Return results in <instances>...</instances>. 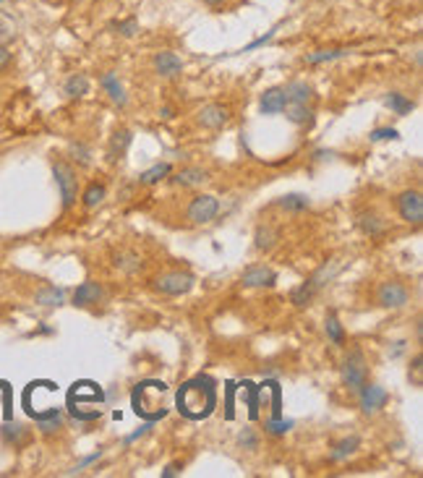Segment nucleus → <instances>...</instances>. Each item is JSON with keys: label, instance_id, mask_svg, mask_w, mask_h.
<instances>
[{"label": "nucleus", "instance_id": "obj_1", "mask_svg": "<svg viewBox=\"0 0 423 478\" xmlns=\"http://www.w3.org/2000/svg\"><path fill=\"white\" fill-rule=\"evenodd\" d=\"M215 403L217 389L209 377H194L178 392V410L191 421L209 419V413L215 410Z\"/></svg>", "mask_w": 423, "mask_h": 478}, {"label": "nucleus", "instance_id": "obj_2", "mask_svg": "<svg viewBox=\"0 0 423 478\" xmlns=\"http://www.w3.org/2000/svg\"><path fill=\"white\" fill-rule=\"evenodd\" d=\"M194 285H196V277L186 269H168V272H159L157 277L152 280V290L162 293V296H170V298L186 296V293H191Z\"/></svg>", "mask_w": 423, "mask_h": 478}, {"label": "nucleus", "instance_id": "obj_3", "mask_svg": "<svg viewBox=\"0 0 423 478\" xmlns=\"http://www.w3.org/2000/svg\"><path fill=\"white\" fill-rule=\"evenodd\" d=\"M366 379H368V363H366V356L361 348H350L347 350V356L343 358V382L347 389H358L366 384Z\"/></svg>", "mask_w": 423, "mask_h": 478}, {"label": "nucleus", "instance_id": "obj_4", "mask_svg": "<svg viewBox=\"0 0 423 478\" xmlns=\"http://www.w3.org/2000/svg\"><path fill=\"white\" fill-rule=\"evenodd\" d=\"M52 175L60 189V199H63V210H71L73 201L79 196V178H76V170L71 168L66 159H55L52 162Z\"/></svg>", "mask_w": 423, "mask_h": 478}, {"label": "nucleus", "instance_id": "obj_5", "mask_svg": "<svg viewBox=\"0 0 423 478\" xmlns=\"http://www.w3.org/2000/svg\"><path fill=\"white\" fill-rule=\"evenodd\" d=\"M410 300V288L400 280H384L376 288V303L382 309H403Z\"/></svg>", "mask_w": 423, "mask_h": 478}, {"label": "nucleus", "instance_id": "obj_6", "mask_svg": "<svg viewBox=\"0 0 423 478\" xmlns=\"http://www.w3.org/2000/svg\"><path fill=\"white\" fill-rule=\"evenodd\" d=\"M217 212H220V201H217V196H212V194H199V196H194L191 204H188L186 217H188V222H194V225H209V222L217 217Z\"/></svg>", "mask_w": 423, "mask_h": 478}, {"label": "nucleus", "instance_id": "obj_7", "mask_svg": "<svg viewBox=\"0 0 423 478\" xmlns=\"http://www.w3.org/2000/svg\"><path fill=\"white\" fill-rule=\"evenodd\" d=\"M397 212L408 225H421L423 222V196L418 189H408L397 196Z\"/></svg>", "mask_w": 423, "mask_h": 478}, {"label": "nucleus", "instance_id": "obj_8", "mask_svg": "<svg viewBox=\"0 0 423 478\" xmlns=\"http://www.w3.org/2000/svg\"><path fill=\"white\" fill-rule=\"evenodd\" d=\"M196 123L207 131H220L230 123V108L222 102H209L196 113Z\"/></svg>", "mask_w": 423, "mask_h": 478}, {"label": "nucleus", "instance_id": "obj_9", "mask_svg": "<svg viewBox=\"0 0 423 478\" xmlns=\"http://www.w3.org/2000/svg\"><path fill=\"white\" fill-rule=\"evenodd\" d=\"M358 403H361V410H364L366 416H374L379 410L389 403V392L379 384H368L366 382L364 387L358 389Z\"/></svg>", "mask_w": 423, "mask_h": 478}, {"label": "nucleus", "instance_id": "obj_10", "mask_svg": "<svg viewBox=\"0 0 423 478\" xmlns=\"http://www.w3.org/2000/svg\"><path fill=\"white\" fill-rule=\"evenodd\" d=\"M241 285L243 288H275L277 272L272 267H266V264H251V267L243 269Z\"/></svg>", "mask_w": 423, "mask_h": 478}, {"label": "nucleus", "instance_id": "obj_11", "mask_svg": "<svg viewBox=\"0 0 423 478\" xmlns=\"http://www.w3.org/2000/svg\"><path fill=\"white\" fill-rule=\"evenodd\" d=\"M152 68H155V73H157L159 79H175V76L183 73V60L178 58L175 52L162 50L152 58Z\"/></svg>", "mask_w": 423, "mask_h": 478}, {"label": "nucleus", "instance_id": "obj_12", "mask_svg": "<svg viewBox=\"0 0 423 478\" xmlns=\"http://www.w3.org/2000/svg\"><path fill=\"white\" fill-rule=\"evenodd\" d=\"M102 298H105V288L99 282H94V280H87V282H81L79 288L73 290L71 303L79 306V309H87V306H97Z\"/></svg>", "mask_w": 423, "mask_h": 478}, {"label": "nucleus", "instance_id": "obj_13", "mask_svg": "<svg viewBox=\"0 0 423 478\" xmlns=\"http://www.w3.org/2000/svg\"><path fill=\"white\" fill-rule=\"evenodd\" d=\"M287 105V92L285 87H272V89H266L261 97H259V110L264 113V115H280Z\"/></svg>", "mask_w": 423, "mask_h": 478}, {"label": "nucleus", "instance_id": "obj_14", "mask_svg": "<svg viewBox=\"0 0 423 478\" xmlns=\"http://www.w3.org/2000/svg\"><path fill=\"white\" fill-rule=\"evenodd\" d=\"M358 228L364 230L368 238H379L384 230H387V219L379 215L376 210H364V212H358Z\"/></svg>", "mask_w": 423, "mask_h": 478}, {"label": "nucleus", "instance_id": "obj_15", "mask_svg": "<svg viewBox=\"0 0 423 478\" xmlns=\"http://www.w3.org/2000/svg\"><path fill=\"white\" fill-rule=\"evenodd\" d=\"M99 84H102V89L108 92V97L115 102L118 108H126L128 97H126V89H123V84H120V79H118V73H113V71L102 73Z\"/></svg>", "mask_w": 423, "mask_h": 478}, {"label": "nucleus", "instance_id": "obj_16", "mask_svg": "<svg viewBox=\"0 0 423 478\" xmlns=\"http://www.w3.org/2000/svg\"><path fill=\"white\" fill-rule=\"evenodd\" d=\"M31 419L37 421V428H40L42 434H55L63 428V416H60L58 408H50L45 413H37V410H29Z\"/></svg>", "mask_w": 423, "mask_h": 478}, {"label": "nucleus", "instance_id": "obj_17", "mask_svg": "<svg viewBox=\"0 0 423 478\" xmlns=\"http://www.w3.org/2000/svg\"><path fill=\"white\" fill-rule=\"evenodd\" d=\"M170 180H173L175 186H180V189H194V186H201L204 180H209V173L204 168H183V170H178Z\"/></svg>", "mask_w": 423, "mask_h": 478}, {"label": "nucleus", "instance_id": "obj_18", "mask_svg": "<svg viewBox=\"0 0 423 478\" xmlns=\"http://www.w3.org/2000/svg\"><path fill=\"white\" fill-rule=\"evenodd\" d=\"M282 113H285L287 120H290V123H296V126H311V123H314V110H311V102H287Z\"/></svg>", "mask_w": 423, "mask_h": 478}, {"label": "nucleus", "instance_id": "obj_19", "mask_svg": "<svg viewBox=\"0 0 423 478\" xmlns=\"http://www.w3.org/2000/svg\"><path fill=\"white\" fill-rule=\"evenodd\" d=\"M89 76L87 73H71L69 79L63 81V94L69 97V100H81V97H87L89 94Z\"/></svg>", "mask_w": 423, "mask_h": 478}, {"label": "nucleus", "instance_id": "obj_20", "mask_svg": "<svg viewBox=\"0 0 423 478\" xmlns=\"http://www.w3.org/2000/svg\"><path fill=\"white\" fill-rule=\"evenodd\" d=\"M131 141H134V133L128 129H115V133L110 136V144H108V157L110 162H115L126 154V150L131 147Z\"/></svg>", "mask_w": 423, "mask_h": 478}, {"label": "nucleus", "instance_id": "obj_21", "mask_svg": "<svg viewBox=\"0 0 423 478\" xmlns=\"http://www.w3.org/2000/svg\"><path fill=\"white\" fill-rule=\"evenodd\" d=\"M113 267L120 269V272H126V275H134V272L141 269V256H138L136 251L120 249L113 254Z\"/></svg>", "mask_w": 423, "mask_h": 478}, {"label": "nucleus", "instance_id": "obj_22", "mask_svg": "<svg viewBox=\"0 0 423 478\" xmlns=\"http://www.w3.org/2000/svg\"><path fill=\"white\" fill-rule=\"evenodd\" d=\"M358 447H361V439L355 437V434H350V437L340 439L337 444H332V452H329V460L332 463H340V460H347L350 455H355L358 452Z\"/></svg>", "mask_w": 423, "mask_h": 478}, {"label": "nucleus", "instance_id": "obj_23", "mask_svg": "<svg viewBox=\"0 0 423 478\" xmlns=\"http://www.w3.org/2000/svg\"><path fill=\"white\" fill-rule=\"evenodd\" d=\"M280 240V230L272 228V225H259L254 233V246L259 251H272Z\"/></svg>", "mask_w": 423, "mask_h": 478}, {"label": "nucleus", "instance_id": "obj_24", "mask_svg": "<svg viewBox=\"0 0 423 478\" xmlns=\"http://www.w3.org/2000/svg\"><path fill=\"white\" fill-rule=\"evenodd\" d=\"M347 48H324V50H314V52H308L303 58L306 66H322V63H332V60L337 58H345L347 55Z\"/></svg>", "mask_w": 423, "mask_h": 478}, {"label": "nucleus", "instance_id": "obj_25", "mask_svg": "<svg viewBox=\"0 0 423 478\" xmlns=\"http://www.w3.org/2000/svg\"><path fill=\"white\" fill-rule=\"evenodd\" d=\"M34 303L40 306H63L66 303V290L55 288V285H45L34 293Z\"/></svg>", "mask_w": 423, "mask_h": 478}, {"label": "nucleus", "instance_id": "obj_26", "mask_svg": "<svg viewBox=\"0 0 423 478\" xmlns=\"http://www.w3.org/2000/svg\"><path fill=\"white\" fill-rule=\"evenodd\" d=\"M316 293H319V290L311 285V280H306V282H301L298 288L290 290V303H293V306H298V309L311 306V300H314Z\"/></svg>", "mask_w": 423, "mask_h": 478}, {"label": "nucleus", "instance_id": "obj_27", "mask_svg": "<svg viewBox=\"0 0 423 478\" xmlns=\"http://www.w3.org/2000/svg\"><path fill=\"white\" fill-rule=\"evenodd\" d=\"M384 105L392 110L394 115H408V113L415 108V102L410 100V97L400 94V92H389V94L384 97Z\"/></svg>", "mask_w": 423, "mask_h": 478}, {"label": "nucleus", "instance_id": "obj_28", "mask_svg": "<svg viewBox=\"0 0 423 478\" xmlns=\"http://www.w3.org/2000/svg\"><path fill=\"white\" fill-rule=\"evenodd\" d=\"M0 434H3V439H6L8 444H13V447H21V444L29 439V431H27V428L21 426V423H10V421L3 423Z\"/></svg>", "mask_w": 423, "mask_h": 478}, {"label": "nucleus", "instance_id": "obj_29", "mask_svg": "<svg viewBox=\"0 0 423 478\" xmlns=\"http://www.w3.org/2000/svg\"><path fill=\"white\" fill-rule=\"evenodd\" d=\"M105 196H108V189H105V183H89L87 191H84V196H81V201H84V207L87 210H94V207H99L102 201H105Z\"/></svg>", "mask_w": 423, "mask_h": 478}, {"label": "nucleus", "instance_id": "obj_30", "mask_svg": "<svg viewBox=\"0 0 423 478\" xmlns=\"http://www.w3.org/2000/svg\"><path fill=\"white\" fill-rule=\"evenodd\" d=\"M277 207L285 212H306L311 207V201L306 194H287V196H280L277 199Z\"/></svg>", "mask_w": 423, "mask_h": 478}, {"label": "nucleus", "instance_id": "obj_31", "mask_svg": "<svg viewBox=\"0 0 423 478\" xmlns=\"http://www.w3.org/2000/svg\"><path fill=\"white\" fill-rule=\"evenodd\" d=\"M170 175V162H157V165H152L149 170H144L141 175H138V183H144V186H155L159 180H165Z\"/></svg>", "mask_w": 423, "mask_h": 478}, {"label": "nucleus", "instance_id": "obj_32", "mask_svg": "<svg viewBox=\"0 0 423 478\" xmlns=\"http://www.w3.org/2000/svg\"><path fill=\"white\" fill-rule=\"evenodd\" d=\"M285 92H287V102H311V97H314L311 84H306V81H290L285 87Z\"/></svg>", "mask_w": 423, "mask_h": 478}, {"label": "nucleus", "instance_id": "obj_33", "mask_svg": "<svg viewBox=\"0 0 423 478\" xmlns=\"http://www.w3.org/2000/svg\"><path fill=\"white\" fill-rule=\"evenodd\" d=\"M337 272H340V264H337V261H329V264H324V267L319 269L316 275H311L308 280H311V285H314L316 290H322L324 285H329V282L335 280Z\"/></svg>", "mask_w": 423, "mask_h": 478}, {"label": "nucleus", "instance_id": "obj_34", "mask_svg": "<svg viewBox=\"0 0 423 478\" xmlns=\"http://www.w3.org/2000/svg\"><path fill=\"white\" fill-rule=\"evenodd\" d=\"M324 332H327V338L332 340L337 348H345L343 324H340V319H337L335 314H327V319H324Z\"/></svg>", "mask_w": 423, "mask_h": 478}, {"label": "nucleus", "instance_id": "obj_35", "mask_svg": "<svg viewBox=\"0 0 423 478\" xmlns=\"http://www.w3.org/2000/svg\"><path fill=\"white\" fill-rule=\"evenodd\" d=\"M113 29H115V34H120V37H134L138 31V21L134 19V16H131V19H123V21H115Z\"/></svg>", "mask_w": 423, "mask_h": 478}, {"label": "nucleus", "instance_id": "obj_36", "mask_svg": "<svg viewBox=\"0 0 423 478\" xmlns=\"http://www.w3.org/2000/svg\"><path fill=\"white\" fill-rule=\"evenodd\" d=\"M264 428L269 434L280 437V434H287V431L293 428V421H282V416H280V419H269V421H264Z\"/></svg>", "mask_w": 423, "mask_h": 478}, {"label": "nucleus", "instance_id": "obj_37", "mask_svg": "<svg viewBox=\"0 0 423 478\" xmlns=\"http://www.w3.org/2000/svg\"><path fill=\"white\" fill-rule=\"evenodd\" d=\"M69 152H71V157L76 159L79 165H92V150H89V147H84V144L76 141V144H71Z\"/></svg>", "mask_w": 423, "mask_h": 478}, {"label": "nucleus", "instance_id": "obj_38", "mask_svg": "<svg viewBox=\"0 0 423 478\" xmlns=\"http://www.w3.org/2000/svg\"><path fill=\"white\" fill-rule=\"evenodd\" d=\"M368 139L371 141H397L400 139V131L389 129V126H387V129H374L368 133Z\"/></svg>", "mask_w": 423, "mask_h": 478}, {"label": "nucleus", "instance_id": "obj_39", "mask_svg": "<svg viewBox=\"0 0 423 478\" xmlns=\"http://www.w3.org/2000/svg\"><path fill=\"white\" fill-rule=\"evenodd\" d=\"M10 40H13V27L6 16H0V45H8Z\"/></svg>", "mask_w": 423, "mask_h": 478}, {"label": "nucleus", "instance_id": "obj_40", "mask_svg": "<svg viewBox=\"0 0 423 478\" xmlns=\"http://www.w3.org/2000/svg\"><path fill=\"white\" fill-rule=\"evenodd\" d=\"M238 442H241V447H243V449H256V444H259L251 428H243V434L238 437Z\"/></svg>", "mask_w": 423, "mask_h": 478}, {"label": "nucleus", "instance_id": "obj_41", "mask_svg": "<svg viewBox=\"0 0 423 478\" xmlns=\"http://www.w3.org/2000/svg\"><path fill=\"white\" fill-rule=\"evenodd\" d=\"M277 29H280V27H275L272 31H266L264 37H259V40H254V42H251V45L246 48V50H254V48H261V45H266V42H269V40H272V37L277 34Z\"/></svg>", "mask_w": 423, "mask_h": 478}, {"label": "nucleus", "instance_id": "obj_42", "mask_svg": "<svg viewBox=\"0 0 423 478\" xmlns=\"http://www.w3.org/2000/svg\"><path fill=\"white\" fill-rule=\"evenodd\" d=\"M152 423H155V421H147V423H144V426L138 428V431H134V434H131V437L126 439V444H131V442H136L138 437H144V434H147L149 428H152Z\"/></svg>", "mask_w": 423, "mask_h": 478}, {"label": "nucleus", "instance_id": "obj_43", "mask_svg": "<svg viewBox=\"0 0 423 478\" xmlns=\"http://www.w3.org/2000/svg\"><path fill=\"white\" fill-rule=\"evenodd\" d=\"M10 63V50H8V45H0V71L6 68Z\"/></svg>", "mask_w": 423, "mask_h": 478}, {"label": "nucleus", "instance_id": "obj_44", "mask_svg": "<svg viewBox=\"0 0 423 478\" xmlns=\"http://www.w3.org/2000/svg\"><path fill=\"white\" fill-rule=\"evenodd\" d=\"M178 473H180V465H178V463H173V465H168V468H165L162 478H173V476H178Z\"/></svg>", "mask_w": 423, "mask_h": 478}, {"label": "nucleus", "instance_id": "obj_45", "mask_svg": "<svg viewBox=\"0 0 423 478\" xmlns=\"http://www.w3.org/2000/svg\"><path fill=\"white\" fill-rule=\"evenodd\" d=\"M413 371H415V384H421V356H415Z\"/></svg>", "mask_w": 423, "mask_h": 478}, {"label": "nucleus", "instance_id": "obj_46", "mask_svg": "<svg viewBox=\"0 0 423 478\" xmlns=\"http://www.w3.org/2000/svg\"><path fill=\"white\" fill-rule=\"evenodd\" d=\"M204 3H207L209 8H222V6H225L227 0H204Z\"/></svg>", "mask_w": 423, "mask_h": 478}, {"label": "nucleus", "instance_id": "obj_47", "mask_svg": "<svg viewBox=\"0 0 423 478\" xmlns=\"http://www.w3.org/2000/svg\"><path fill=\"white\" fill-rule=\"evenodd\" d=\"M162 118H165V120H168V118H173V110H170V108H165V110H162Z\"/></svg>", "mask_w": 423, "mask_h": 478}, {"label": "nucleus", "instance_id": "obj_48", "mask_svg": "<svg viewBox=\"0 0 423 478\" xmlns=\"http://www.w3.org/2000/svg\"><path fill=\"white\" fill-rule=\"evenodd\" d=\"M0 3H3V0H0Z\"/></svg>", "mask_w": 423, "mask_h": 478}]
</instances>
